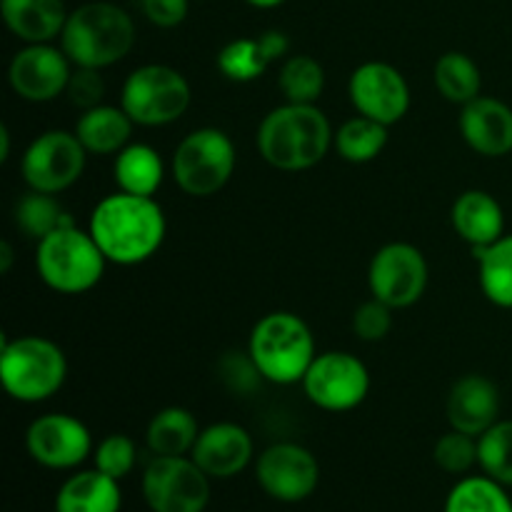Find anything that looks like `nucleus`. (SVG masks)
I'll list each match as a JSON object with an SVG mask.
<instances>
[{"mask_svg": "<svg viewBox=\"0 0 512 512\" xmlns=\"http://www.w3.org/2000/svg\"><path fill=\"white\" fill-rule=\"evenodd\" d=\"M473 253L478 258V280L485 298L498 308L512 310V235H503Z\"/></svg>", "mask_w": 512, "mask_h": 512, "instance_id": "nucleus-26", "label": "nucleus"}, {"mask_svg": "<svg viewBox=\"0 0 512 512\" xmlns=\"http://www.w3.org/2000/svg\"><path fill=\"white\" fill-rule=\"evenodd\" d=\"M13 215L15 225L33 240H43L45 235L55 233V230L75 225V218L55 200V195L38 193V190H28L15 203Z\"/></svg>", "mask_w": 512, "mask_h": 512, "instance_id": "nucleus-30", "label": "nucleus"}, {"mask_svg": "<svg viewBox=\"0 0 512 512\" xmlns=\"http://www.w3.org/2000/svg\"><path fill=\"white\" fill-rule=\"evenodd\" d=\"M460 135L483 158H503L512 153V108L498 98L478 95L463 105Z\"/></svg>", "mask_w": 512, "mask_h": 512, "instance_id": "nucleus-18", "label": "nucleus"}, {"mask_svg": "<svg viewBox=\"0 0 512 512\" xmlns=\"http://www.w3.org/2000/svg\"><path fill=\"white\" fill-rule=\"evenodd\" d=\"M478 465L488 478L512 488V420H498L480 435Z\"/></svg>", "mask_w": 512, "mask_h": 512, "instance_id": "nucleus-32", "label": "nucleus"}, {"mask_svg": "<svg viewBox=\"0 0 512 512\" xmlns=\"http://www.w3.org/2000/svg\"><path fill=\"white\" fill-rule=\"evenodd\" d=\"M500 420V390L478 373L455 380L448 393V423L453 430L480 438Z\"/></svg>", "mask_w": 512, "mask_h": 512, "instance_id": "nucleus-19", "label": "nucleus"}, {"mask_svg": "<svg viewBox=\"0 0 512 512\" xmlns=\"http://www.w3.org/2000/svg\"><path fill=\"white\" fill-rule=\"evenodd\" d=\"M88 155L90 153L75 133L45 130L25 148L23 160H20V175H23L28 190L48 195L65 193L83 178Z\"/></svg>", "mask_w": 512, "mask_h": 512, "instance_id": "nucleus-10", "label": "nucleus"}, {"mask_svg": "<svg viewBox=\"0 0 512 512\" xmlns=\"http://www.w3.org/2000/svg\"><path fill=\"white\" fill-rule=\"evenodd\" d=\"M268 65L258 38H235L218 53V70L233 83H253L268 70Z\"/></svg>", "mask_w": 512, "mask_h": 512, "instance_id": "nucleus-33", "label": "nucleus"}, {"mask_svg": "<svg viewBox=\"0 0 512 512\" xmlns=\"http://www.w3.org/2000/svg\"><path fill=\"white\" fill-rule=\"evenodd\" d=\"M68 378V358L63 348L43 335L3 338L0 345V380L5 393L18 403L50 400Z\"/></svg>", "mask_w": 512, "mask_h": 512, "instance_id": "nucleus-5", "label": "nucleus"}, {"mask_svg": "<svg viewBox=\"0 0 512 512\" xmlns=\"http://www.w3.org/2000/svg\"><path fill=\"white\" fill-rule=\"evenodd\" d=\"M238 155L230 135L220 128H198L185 135L170 160L175 185L190 198H210L233 178Z\"/></svg>", "mask_w": 512, "mask_h": 512, "instance_id": "nucleus-7", "label": "nucleus"}, {"mask_svg": "<svg viewBox=\"0 0 512 512\" xmlns=\"http://www.w3.org/2000/svg\"><path fill=\"white\" fill-rule=\"evenodd\" d=\"M248 355L260 378L275 385L303 383L315 360V338L300 315L268 313L255 323L248 340Z\"/></svg>", "mask_w": 512, "mask_h": 512, "instance_id": "nucleus-4", "label": "nucleus"}, {"mask_svg": "<svg viewBox=\"0 0 512 512\" xmlns=\"http://www.w3.org/2000/svg\"><path fill=\"white\" fill-rule=\"evenodd\" d=\"M113 178L123 193L155 198L165 180V163L148 143H130L115 155Z\"/></svg>", "mask_w": 512, "mask_h": 512, "instance_id": "nucleus-24", "label": "nucleus"}, {"mask_svg": "<svg viewBox=\"0 0 512 512\" xmlns=\"http://www.w3.org/2000/svg\"><path fill=\"white\" fill-rule=\"evenodd\" d=\"M65 95H68L70 103L80 110H90L95 108V105L103 103L105 83L100 70L78 68V65H75L73 75H70L68 80V88H65Z\"/></svg>", "mask_w": 512, "mask_h": 512, "instance_id": "nucleus-37", "label": "nucleus"}, {"mask_svg": "<svg viewBox=\"0 0 512 512\" xmlns=\"http://www.w3.org/2000/svg\"><path fill=\"white\" fill-rule=\"evenodd\" d=\"M75 65L63 48L53 43H30L13 55L8 83L28 103H50L65 93Z\"/></svg>", "mask_w": 512, "mask_h": 512, "instance_id": "nucleus-16", "label": "nucleus"}, {"mask_svg": "<svg viewBox=\"0 0 512 512\" xmlns=\"http://www.w3.org/2000/svg\"><path fill=\"white\" fill-rule=\"evenodd\" d=\"M255 478L278 503H300L320 483V465L308 448L298 443H275L255 460Z\"/></svg>", "mask_w": 512, "mask_h": 512, "instance_id": "nucleus-14", "label": "nucleus"}, {"mask_svg": "<svg viewBox=\"0 0 512 512\" xmlns=\"http://www.w3.org/2000/svg\"><path fill=\"white\" fill-rule=\"evenodd\" d=\"M133 128V118L125 113L123 105L100 103L83 110L73 133L90 155H118L125 145H130Z\"/></svg>", "mask_w": 512, "mask_h": 512, "instance_id": "nucleus-22", "label": "nucleus"}, {"mask_svg": "<svg viewBox=\"0 0 512 512\" xmlns=\"http://www.w3.org/2000/svg\"><path fill=\"white\" fill-rule=\"evenodd\" d=\"M10 158V130L0 125V163Z\"/></svg>", "mask_w": 512, "mask_h": 512, "instance_id": "nucleus-41", "label": "nucleus"}, {"mask_svg": "<svg viewBox=\"0 0 512 512\" xmlns=\"http://www.w3.org/2000/svg\"><path fill=\"white\" fill-rule=\"evenodd\" d=\"M348 95L358 115L383 125H395L410 110V85L395 65L370 60L358 65L350 75Z\"/></svg>", "mask_w": 512, "mask_h": 512, "instance_id": "nucleus-15", "label": "nucleus"}, {"mask_svg": "<svg viewBox=\"0 0 512 512\" xmlns=\"http://www.w3.org/2000/svg\"><path fill=\"white\" fill-rule=\"evenodd\" d=\"M433 80L438 93L455 105H468L483 88V75L478 63L460 50L440 55L433 68Z\"/></svg>", "mask_w": 512, "mask_h": 512, "instance_id": "nucleus-27", "label": "nucleus"}, {"mask_svg": "<svg viewBox=\"0 0 512 512\" xmlns=\"http://www.w3.org/2000/svg\"><path fill=\"white\" fill-rule=\"evenodd\" d=\"M430 268L423 250L410 243H388L373 255L368 268L370 295L393 310L410 308L428 288Z\"/></svg>", "mask_w": 512, "mask_h": 512, "instance_id": "nucleus-12", "label": "nucleus"}, {"mask_svg": "<svg viewBox=\"0 0 512 512\" xmlns=\"http://www.w3.org/2000/svg\"><path fill=\"white\" fill-rule=\"evenodd\" d=\"M133 45V18L110 0H90L75 8L60 33V48L78 68H110L120 63Z\"/></svg>", "mask_w": 512, "mask_h": 512, "instance_id": "nucleus-3", "label": "nucleus"}, {"mask_svg": "<svg viewBox=\"0 0 512 512\" xmlns=\"http://www.w3.org/2000/svg\"><path fill=\"white\" fill-rule=\"evenodd\" d=\"M143 15L158 28H175L188 18L190 0H140Z\"/></svg>", "mask_w": 512, "mask_h": 512, "instance_id": "nucleus-38", "label": "nucleus"}, {"mask_svg": "<svg viewBox=\"0 0 512 512\" xmlns=\"http://www.w3.org/2000/svg\"><path fill=\"white\" fill-rule=\"evenodd\" d=\"M253 8H263V10H270V8H278V5H283L285 0H248Z\"/></svg>", "mask_w": 512, "mask_h": 512, "instance_id": "nucleus-42", "label": "nucleus"}, {"mask_svg": "<svg viewBox=\"0 0 512 512\" xmlns=\"http://www.w3.org/2000/svg\"><path fill=\"white\" fill-rule=\"evenodd\" d=\"M335 130L318 105L283 103L270 110L258 128L263 160L283 173L310 170L333 148Z\"/></svg>", "mask_w": 512, "mask_h": 512, "instance_id": "nucleus-2", "label": "nucleus"}, {"mask_svg": "<svg viewBox=\"0 0 512 512\" xmlns=\"http://www.w3.org/2000/svg\"><path fill=\"white\" fill-rule=\"evenodd\" d=\"M433 460L450 475H468L478 465V438L460 430H450L435 443Z\"/></svg>", "mask_w": 512, "mask_h": 512, "instance_id": "nucleus-34", "label": "nucleus"}, {"mask_svg": "<svg viewBox=\"0 0 512 512\" xmlns=\"http://www.w3.org/2000/svg\"><path fill=\"white\" fill-rule=\"evenodd\" d=\"M200 435L198 418L190 410L170 405V408L158 410L148 425V448L153 455H190L195 448V440Z\"/></svg>", "mask_w": 512, "mask_h": 512, "instance_id": "nucleus-25", "label": "nucleus"}, {"mask_svg": "<svg viewBox=\"0 0 512 512\" xmlns=\"http://www.w3.org/2000/svg\"><path fill=\"white\" fill-rule=\"evenodd\" d=\"M393 328V308L380 303L378 298H370L360 305L353 315V333L365 343H378Z\"/></svg>", "mask_w": 512, "mask_h": 512, "instance_id": "nucleus-36", "label": "nucleus"}, {"mask_svg": "<svg viewBox=\"0 0 512 512\" xmlns=\"http://www.w3.org/2000/svg\"><path fill=\"white\" fill-rule=\"evenodd\" d=\"M443 512H512V500L498 480L488 475H465L445 498Z\"/></svg>", "mask_w": 512, "mask_h": 512, "instance_id": "nucleus-29", "label": "nucleus"}, {"mask_svg": "<svg viewBox=\"0 0 512 512\" xmlns=\"http://www.w3.org/2000/svg\"><path fill=\"white\" fill-rule=\"evenodd\" d=\"M28 455L48 470H75L93 455V435L83 420L68 413L35 418L25 433Z\"/></svg>", "mask_w": 512, "mask_h": 512, "instance_id": "nucleus-13", "label": "nucleus"}, {"mask_svg": "<svg viewBox=\"0 0 512 512\" xmlns=\"http://www.w3.org/2000/svg\"><path fill=\"white\" fill-rule=\"evenodd\" d=\"M135 463H138V448H135L133 438H128V435H108L93 450V468L110 475L118 483L133 473Z\"/></svg>", "mask_w": 512, "mask_h": 512, "instance_id": "nucleus-35", "label": "nucleus"}, {"mask_svg": "<svg viewBox=\"0 0 512 512\" xmlns=\"http://www.w3.org/2000/svg\"><path fill=\"white\" fill-rule=\"evenodd\" d=\"M455 233L473 250L488 248L505 235L503 205L485 190H465L450 210Z\"/></svg>", "mask_w": 512, "mask_h": 512, "instance_id": "nucleus-20", "label": "nucleus"}, {"mask_svg": "<svg viewBox=\"0 0 512 512\" xmlns=\"http://www.w3.org/2000/svg\"><path fill=\"white\" fill-rule=\"evenodd\" d=\"M310 403L328 413L355 410L370 393V373L360 358L345 350H328L315 355L303 378Z\"/></svg>", "mask_w": 512, "mask_h": 512, "instance_id": "nucleus-11", "label": "nucleus"}, {"mask_svg": "<svg viewBox=\"0 0 512 512\" xmlns=\"http://www.w3.org/2000/svg\"><path fill=\"white\" fill-rule=\"evenodd\" d=\"M108 258L98 248L90 230L78 223L60 228L38 240L35 268L40 280L60 295H83L103 280Z\"/></svg>", "mask_w": 512, "mask_h": 512, "instance_id": "nucleus-6", "label": "nucleus"}, {"mask_svg": "<svg viewBox=\"0 0 512 512\" xmlns=\"http://www.w3.org/2000/svg\"><path fill=\"white\" fill-rule=\"evenodd\" d=\"M190 83L173 65H140L125 78L120 105L135 125L158 128L170 125L190 108Z\"/></svg>", "mask_w": 512, "mask_h": 512, "instance_id": "nucleus-8", "label": "nucleus"}, {"mask_svg": "<svg viewBox=\"0 0 512 512\" xmlns=\"http://www.w3.org/2000/svg\"><path fill=\"white\" fill-rule=\"evenodd\" d=\"M210 480L190 455H153L140 488L150 512H205Z\"/></svg>", "mask_w": 512, "mask_h": 512, "instance_id": "nucleus-9", "label": "nucleus"}, {"mask_svg": "<svg viewBox=\"0 0 512 512\" xmlns=\"http://www.w3.org/2000/svg\"><path fill=\"white\" fill-rule=\"evenodd\" d=\"M258 40H260V48H263L265 58H268L270 65L278 63V60L288 58L290 40L285 33H280V30H265Z\"/></svg>", "mask_w": 512, "mask_h": 512, "instance_id": "nucleus-39", "label": "nucleus"}, {"mask_svg": "<svg viewBox=\"0 0 512 512\" xmlns=\"http://www.w3.org/2000/svg\"><path fill=\"white\" fill-rule=\"evenodd\" d=\"M0 15L5 28L30 45L60 38L70 13L65 0H0Z\"/></svg>", "mask_w": 512, "mask_h": 512, "instance_id": "nucleus-21", "label": "nucleus"}, {"mask_svg": "<svg viewBox=\"0 0 512 512\" xmlns=\"http://www.w3.org/2000/svg\"><path fill=\"white\" fill-rule=\"evenodd\" d=\"M10 265H13V248H10V243H0V273H8Z\"/></svg>", "mask_w": 512, "mask_h": 512, "instance_id": "nucleus-40", "label": "nucleus"}, {"mask_svg": "<svg viewBox=\"0 0 512 512\" xmlns=\"http://www.w3.org/2000/svg\"><path fill=\"white\" fill-rule=\"evenodd\" d=\"M123 493L118 480L93 470H78L60 485L55 512H120Z\"/></svg>", "mask_w": 512, "mask_h": 512, "instance_id": "nucleus-23", "label": "nucleus"}, {"mask_svg": "<svg viewBox=\"0 0 512 512\" xmlns=\"http://www.w3.org/2000/svg\"><path fill=\"white\" fill-rule=\"evenodd\" d=\"M278 85L285 103L315 105L325 88V70L313 55H288L280 65Z\"/></svg>", "mask_w": 512, "mask_h": 512, "instance_id": "nucleus-31", "label": "nucleus"}, {"mask_svg": "<svg viewBox=\"0 0 512 512\" xmlns=\"http://www.w3.org/2000/svg\"><path fill=\"white\" fill-rule=\"evenodd\" d=\"M388 145V125L378 123L365 115L345 120L333 135V148L348 163H370L378 158Z\"/></svg>", "mask_w": 512, "mask_h": 512, "instance_id": "nucleus-28", "label": "nucleus"}, {"mask_svg": "<svg viewBox=\"0 0 512 512\" xmlns=\"http://www.w3.org/2000/svg\"><path fill=\"white\" fill-rule=\"evenodd\" d=\"M90 235L113 265H140L165 243L168 220L155 198L118 190L90 213Z\"/></svg>", "mask_w": 512, "mask_h": 512, "instance_id": "nucleus-1", "label": "nucleus"}, {"mask_svg": "<svg viewBox=\"0 0 512 512\" xmlns=\"http://www.w3.org/2000/svg\"><path fill=\"white\" fill-rule=\"evenodd\" d=\"M253 438L238 423H213L200 430L190 458L205 475L218 480L235 478L253 463Z\"/></svg>", "mask_w": 512, "mask_h": 512, "instance_id": "nucleus-17", "label": "nucleus"}]
</instances>
